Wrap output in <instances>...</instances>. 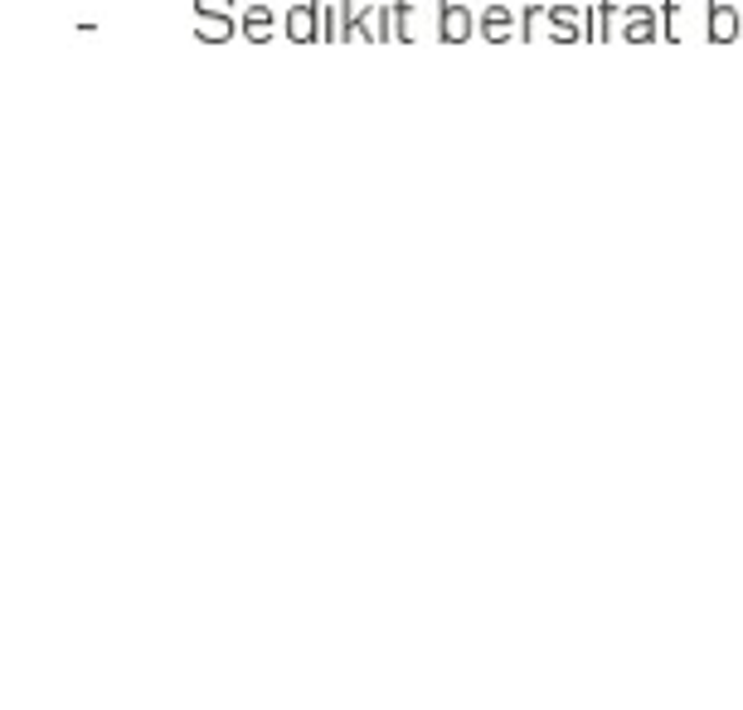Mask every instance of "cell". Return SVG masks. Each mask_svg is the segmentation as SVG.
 Listing matches in <instances>:
<instances>
[{
	"instance_id": "obj_3",
	"label": "cell",
	"mask_w": 743,
	"mask_h": 710,
	"mask_svg": "<svg viewBox=\"0 0 743 710\" xmlns=\"http://www.w3.org/2000/svg\"><path fill=\"white\" fill-rule=\"evenodd\" d=\"M476 35L486 39V45H510V39H520V10H510V5L476 10Z\"/></svg>"
},
{
	"instance_id": "obj_1",
	"label": "cell",
	"mask_w": 743,
	"mask_h": 710,
	"mask_svg": "<svg viewBox=\"0 0 743 710\" xmlns=\"http://www.w3.org/2000/svg\"><path fill=\"white\" fill-rule=\"evenodd\" d=\"M617 39H627V45H656V39H661V5H646V0L622 5Z\"/></svg>"
},
{
	"instance_id": "obj_9",
	"label": "cell",
	"mask_w": 743,
	"mask_h": 710,
	"mask_svg": "<svg viewBox=\"0 0 743 710\" xmlns=\"http://www.w3.org/2000/svg\"><path fill=\"white\" fill-rule=\"evenodd\" d=\"M244 35L253 39V45H263V39H272V35H277V10H268V5H248V10H244Z\"/></svg>"
},
{
	"instance_id": "obj_10",
	"label": "cell",
	"mask_w": 743,
	"mask_h": 710,
	"mask_svg": "<svg viewBox=\"0 0 743 710\" xmlns=\"http://www.w3.org/2000/svg\"><path fill=\"white\" fill-rule=\"evenodd\" d=\"M195 35L209 45H224L234 35V15H214V10H195Z\"/></svg>"
},
{
	"instance_id": "obj_7",
	"label": "cell",
	"mask_w": 743,
	"mask_h": 710,
	"mask_svg": "<svg viewBox=\"0 0 743 710\" xmlns=\"http://www.w3.org/2000/svg\"><path fill=\"white\" fill-rule=\"evenodd\" d=\"M418 35H423L418 5L413 0H394V39H399V45H418Z\"/></svg>"
},
{
	"instance_id": "obj_4",
	"label": "cell",
	"mask_w": 743,
	"mask_h": 710,
	"mask_svg": "<svg viewBox=\"0 0 743 710\" xmlns=\"http://www.w3.org/2000/svg\"><path fill=\"white\" fill-rule=\"evenodd\" d=\"M705 35L709 45H734L743 35V10H734L729 0H705Z\"/></svg>"
},
{
	"instance_id": "obj_8",
	"label": "cell",
	"mask_w": 743,
	"mask_h": 710,
	"mask_svg": "<svg viewBox=\"0 0 743 710\" xmlns=\"http://www.w3.org/2000/svg\"><path fill=\"white\" fill-rule=\"evenodd\" d=\"M622 5H627V0H593V39L612 45L617 20H622Z\"/></svg>"
},
{
	"instance_id": "obj_6",
	"label": "cell",
	"mask_w": 743,
	"mask_h": 710,
	"mask_svg": "<svg viewBox=\"0 0 743 710\" xmlns=\"http://www.w3.org/2000/svg\"><path fill=\"white\" fill-rule=\"evenodd\" d=\"M661 39L666 45H685L690 39V10L680 0H661Z\"/></svg>"
},
{
	"instance_id": "obj_2",
	"label": "cell",
	"mask_w": 743,
	"mask_h": 710,
	"mask_svg": "<svg viewBox=\"0 0 743 710\" xmlns=\"http://www.w3.org/2000/svg\"><path fill=\"white\" fill-rule=\"evenodd\" d=\"M476 35V10H467L462 0H437V39L443 45H467Z\"/></svg>"
},
{
	"instance_id": "obj_11",
	"label": "cell",
	"mask_w": 743,
	"mask_h": 710,
	"mask_svg": "<svg viewBox=\"0 0 743 710\" xmlns=\"http://www.w3.org/2000/svg\"><path fill=\"white\" fill-rule=\"evenodd\" d=\"M195 10H214V15H234V0H195Z\"/></svg>"
},
{
	"instance_id": "obj_5",
	"label": "cell",
	"mask_w": 743,
	"mask_h": 710,
	"mask_svg": "<svg viewBox=\"0 0 743 710\" xmlns=\"http://www.w3.org/2000/svg\"><path fill=\"white\" fill-rule=\"evenodd\" d=\"M287 39H321V0H301L287 10Z\"/></svg>"
}]
</instances>
